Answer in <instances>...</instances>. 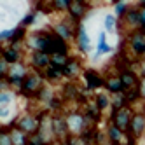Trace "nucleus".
I'll return each instance as SVG.
<instances>
[{
	"label": "nucleus",
	"mask_w": 145,
	"mask_h": 145,
	"mask_svg": "<svg viewBox=\"0 0 145 145\" xmlns=\"http://www.w3.org/2000/svg\"><path fill=\"white\" fill-rule=\"evenodd\" d=\"M9 116V110L7 108H0V119H5Z\"/></svg>",
	"instance_id": "obj_34"
},
{
	"label": "nucleus",
	"mask_w": 145,
	"mask_h": 145,
	"mask_svg": "<svg viewBox=\"0 0 145 145\" xmlns=\"http://www.w3.org/2000/svg\"><path fill=\"white\" fill-rule=\"evenodd\" d=\"M79 70H80V65H79V61H75V59H68L67 65L61 67V72H63L65 77H74V75H77Z\"/></svg>",
	"instance_id": "obj_14"
},
{
	"label": "nucleus",
	"mask_w": 145,
	"mask_h": 145,
	"mask_svg": "<svg viewBox=\"0 0 145 145\" xmlns=\"http://www.w3.org/2000/svg\"><path fill=\"white\" fill-rule=\"evenodd\" d=\"M96 105H98V108H100V110H105L107 107H110V105H112V101H110V98H108L107 95L100 93V95H96Z\"/></svg>",
	"instance_id": "obj_23"
},
{
	"label": "nucleus",
	"mask_w": 145,
	"mask_h": 145,
	"mask_svg": "<svg viewBox=\"0 0 145 145\" xmlns=\"http://www.w3.org/2000/svg\"><path fill=\"white\" fill-rule=\"evenodd\" d=\"M67 129H68L67 119H61V117L53 119V133H54V135H58V137H65V135H67Z\"/></svg>",
	"instance_id": "obj_15"
},
{
	"label": "nucleus",
	"mask_w": 145,
	"mask_h": 145,
	"mask_svg": "<svg viewBox=\"0 0 145 145\" xmlns=\"http://www.w3.org/2000/svg\"><path fill=\"white\" fill-rule=\"evenodd\" d=\"M21 88L25 93H39L40 91V77L39 75H26Z\"/></svg>",
	"instance_id": "obj_8"
},
{
	"label": "nucleus",
	"mask_w": 145,
	"mask_h": 145,
	"mask_svg": "<svg viewBox=\"0 0 145 145\" xmlns=\"http://www.w3.org/2000/svg\"><path fill=\"white\" fill-rule=\"evenodd\" d=\"M131 112L128 107H122V108H117V110H114V126H117L119 129H128L129 128V124H131Z\"/></svg>",
	"instance_id": "obj_2"
},
{
	"label": "nucleus",
	"mask_w": 145,
	"mask_h": 145,
	"mask_svg": "<svg viewBox=\"0 0 145 145\" xmlns=\"http://www.w3.org/2000/svg\"><path fill=\"white\" fill-rule=\"evenodd\" d=\"M67 122H68V128H72L74 131H80L82 126H84V117L79 116V114H70L67 117Z\"/></svg>",
	"instance_id": "obj_16"
},
{
	"label": "nucleus",
	"mask_w": 145,
	"mask_h": 145,
	"mask_svg": "<svg viewBox=\"0 0 145 145\" xmlns=\"http://www.w3.org/2000/svg\"><path fill=\"white\" fill-rule=\"evenodd\" d=\"M74 2H82V4H86V0H74Z\"/></svg>",
	"instance_id": "obj_37"
},
{
	"label": "nucleus",
	"mask_w": 145,
	"mask_h": 145,
	"mask_svg": "<svg viewBox=\"0 0 145 145\" xmlns=\"http://www.w3.org/2000/svg\"><path fill=\"white\" fill-rule=\"evenodd\" d=\"M140 72H142V77H145V59L140 63Z\"/></svg>",
	"instance_id": "obj_35"
},
{
	"label": "nucleus",
	"mask_w": 145,
	"mask_h": 145,
	"mask_svg": "<svg viewBox=\"0 0 145 145\" xmlns=\"http://www.w3.org/2000/svg\"><path fill=\"white\" fill-rule=\"evenodd\" d=\"M128 9H129V5L128 4H124V2H117L116 4V7H114V11H116V16L117 18H124V14L128 12Z\"/></svg>",
	"instance_id": "obj_25"
},
{
	"label": "nucleus",
	"mask_w": 145,
	"mask_h": 145,
	"mask_svg": "<svg viewBox=\"0 0 145 145\" xmlns=\"http://www.w3.org/2000/svg\"><path fill=\"white\" fill-rule=\"evenodd\" d=\"M79 47L84 51V53H88L89 51V37L86 33V28L84 26H79Z\"/></svg>",
	"instance_id": "obj_17"
},
{
	"label": "nucleus",
	"mask_w": 145,
	"mask_h": 145,
	"mask_svg": "<svg viewBox=\"0 0 145 145\" xmlns=\"http://www.w3.org/2000/svg\"><path fill=\"white\" fill-rule=\"evenodd\" d=\"M112 2H114V4H117V2H122V0H112Z\"/></svg>",
	"instance_id": "obj_38"
},
{
	"label": "nucleus",
	"mask_w": 145,
	"mask_h": 145,
	"mask_svg": "<svg viewBox=\"0 0 145 145\" xmlns=\"http://www.w3.org/2000/svg\"><path fill=\"white\" fill-rule=\"evenodd\" d=\"M129 129L135 137H140L145 129V116L143 114H133L131 117V124H129Z\"/></svg>",
	"instance_id": "obj_6"
},
{
	"label": "nucleus",
	"mask_w": 145,
	"mask_h": 145,
	"mask_svg": "<svg viewBox=\"0 0 145 145\" xmlns=\"http://www.w3.org/2000/svg\"><path fill=\"white\" fill-rule=\"evenodd\" d=\"M86 11H88V7H86V4H82V2H72L70 7H68V12H70V16L74 19H80L82 16L86 14Z\"/></svg>",
	"instance_id": "obj_13"
},
{
	"label": "nucleus",
	"mask_w": 145,
	"mask_h": 145,
	"mask_svg": "<svg viewBox=\"0 0 145 145\" xmlns=\"http://www.w3.org/2000/svg\"><path fill=\"white\" fill-rule=\"evenodd\" d=\"M112 51V47L105 42V33H100V40H98V51H96V56H100V54H107V53H110Z\"/></svg>",
	"instance_id": "obj_20"
},
{
	"label": "nucleus",
	"mask_w": 145,
	"mask_h": 145,
	"mask_svg": "<svg viewBox=\"0 0 145 145\" xmlns=\"http://www.w3.org/2000/svg\"><path fill=\"white\" fill-rule=\"evenodd\" d=\"M138 88H140V95H142V98H145V77H142Z\"/></svg>",
	"instance_id": "obj_33"
},
{
	"label": "nucleus",
	"mask_w": 145,
	"mask_h": 145,
	"mask_svg": "<svg viewBox=\"0 0 145 145\" xmlns=\"http://www.w3.org/2000/svg\"><path fill=\"white\" fill-rule=\"evenodd\" d=\"M126 96H124V93H117V95H114V100H112V107L114 110H117V108H122V107H126Z\"/></svg>",
	"instance_id": "obj_22"
},
{
	"label": "nucleus",
	"mask_w": 145,
	"mask_h": 145,
	"mask_svg": "<svg viewBox=\"0 0 145 145\" xmlns=\"http://www.w3.org/2000/svg\"><path fill=\"white\" fill-rule=\"evenodd\" d=\"M72 2H74V0H53V5L58 9V11H68Z\"/></svg>",
	"instance_id": "obj_26"
},
{
	"label": "nucleus",
	"mask_w": 145,
	"mask_h": 145,
	"mask_svg": "<svg viewBox=\"0 0 145 145\" xmlns=\"http://www.w3.org/2000/svg\"><path fill=\"white\" fill-rule=\"evenodd\" d=\"M84 79H86L88 89H98L101 86H105V80H103L101 75L98 74V72H95V70H86Z\"/></svg>",
	"instance_id": "obj_5"
},
{
	"label": "nucleus",
	"mask_w": 145,
	"mask_h": 145,
	"mask_svg": "<svg viewBox=\"0 0 145 145\" xmlns=\"http://www.w3.org/2000/svg\"><path fill=\"white\" fill-rule=\"evenodd\" d=\"M0 145H14L11 133H5V131L0 133Z\"/></svg>",
	"instance_id": "obj_27"
},
{
	"label": "nucleus",
	"mask_w": 145,
	"mask_h": 145,
	"mask_svg": "<svg viewBox=\"0 0 145 145\" xmlns=\"http://www.w3.org/2000/svg\"><path fill=\"white\" fill-rule=\"evenodd\" d=\"M116 18H117V16H114V14H107V16H105V21H103V25H105V30H107L108 33H112L114 30H116V23H117Z\"/></svg>",
	"instance_id": "obj_24"
},
{
	"label": "nucleus",
	"mask_w": 145,
	"mask_h": 145,
	"mask_svg": "<svg viewBox=\"0 0 145 145\" xmlns=\"http://www.w3.org/2000/svg\"><path fill=\"white\" fill-rule=\"evenodd\" d=\"M54 33L63 40H72L74 39V30H72V26L68 23H65V21H59L54 26Z\"/></svg>",
	"instance_id": "obj_11"
},
{
	"label": "nucleus",
	"mask_w": 145,
	"mask_h": 145,
	"mask_svg": "<svg viewBox=\"0 0 145 145\" xmlns=\"http://www.w3.org/2000/svg\"><path fill=\"white\" fill-rule=\"evenodd\" d=\"M32 61L37 68H47L51 67V54L46 53V51H35Z\"/></svg>",
	"instance_id": "obj_10"
},
{
	"label": "nucleus",
	"mask_w": 145,
	"mask_h": 145,
	"mask_svg": "<svg viewBox=\"0 0 145 145\" xmlns=\"http://www.w3.org/2000/svg\"><path fill=\"white\" fill-rule=\"evenodd\" d=\"M119 77H121V80H122V84H124V88L126 89H131V88H137L140 82H138V77H137V74H135L133 70H122L121 74H119Z\"/></svg>",
	"instance_id": "obj_7"
},
{
	"label": "nucleus",
	"mask_w": 145,
	"mask_h": 145,
	"mask_svg": "<svg viewBox=\"0 0 145 145\" xmlns=\"http://www.w3.org/2000/svg\"><path fill=\"white\" fill-rule=\"evenodd\" d=\"M53 145H59V143H53Z\"/></svg>",
	"instance_id": "obj_39"
},
{
	"label": "nucleus",
	"mask_w": 145,
	"mask_h": 145,
	"mask_svg": "<svg viewBox=\"0 0 145 145\" xmlns=\"http://www.w3.org/2000/svg\"><path fill=\"white\" fill-rule=\"evenodd\" d=\"M138 7H145V0H138Z\"/></svg>",
	"instance_id": "obj_36"
},
{
	"label": "nucleus",
	"mask_w": 145,
	"mask_h": 145,
	"mask_svg": "<svg viewBox=\"0 0 145 145\" xmlns=\"http://www.w3.org/2000/svg\"><path fill=\"white\" fill-rule=\"evenodd\" d=\"M12 35H14V30H5V32L0 33V40H2V39H11Z\"/></svg>",
	"instance_id": "obj_32"
},
{
	"label": "nucleus",
	"mask_w": 145,
	"mask_h": 145,
	"mask_svg": "<svg viewBox=\"0 0 145 145\" xmlns=\"http://www.w3.org/2000/svg\"><path fill=\"white\" fill-rule=\"evenodd\" d=\"M7 67H9V63L5 59H0V75H4L5 72H7Z\"/></svg>",
	"instance_id": "obj_31"
},
{
	"label": "nucleus",
	"mask_w": 145,
	"mask_h": 145,
	"mask_svg": "<svg viewBox=\"0 0 145 145\" xmlns=\"http://www.w3.org/2000/svg\"><path fill=\"white\" fill-rule=\"evenodd\" d=\"M28 46L32 47L33 51H46V53H47V49H49V35H44V33L30 35Z\"/></svg>",
	"instance_id": "obj_4"
},
{
	"label": "nucleus",
	"mask_w": 145,
	"mask_h": 145,
	"mask_svg": "<svg viewBox=\"0 0 145 145\" xmlns=\"http://www.w3.org/2000/svg\"><path fill=\"white\" fill-rule=\"evenodd\" d=\"M4 59L7 61L9 65L18 63V61H19V51H18L16 47H9L5 53H4Z\"/></svg>",
	"instance_id": "obj_19"
},
{
	"label": "nucleus",
	"mask_w": 145,
	"mask_h": 145,
	"mask_svg": "<svg viewBox=\"0 0 145 145\" xmlns=\"http://www.w3.org/2000/svg\"><path fill=\"white\" fill-rule=\"evenodd\" d=\"M108 138L114 142V143H122V140H124V135H122V129H119L117 126H114V124H112V126L108 128Z\"/></svg>",
	"instance_id": "obj_18"
},
{
	"label": "nucleus",
	"mask_w": 145,
	"mask_h": 145,
	"mask_svg": "<svg viewBox=\"0 0 145 145\" xmlns=\"http://www.w3.org/2000/svg\"><path fill=\"white\" fill-rule=\"evenodd\" d=\"M9 101H12V93L0 91V103H9Z\"/></svg>",
	"instance_id": "obj_28"
},
{
	"label": "nucleus",
	"mask_w": 145,
	"mask_h": 145,
	"mask_svg": "<svg viewBox=\"0 0 145 145\" xmlns=\"http://www.w3.org/2000/svg\"><path fill=\"white\" fill-rule=\"evenodd\" d=\"M11 137H12V142H14V145H26V137H25V131H21V129H14L12 133H11Z\"/></svg>",
	"instance_id": "obj_21"
},
{
	"label": "nucleus",
	"mask_w": 145,
	"mask_h": 145,
	"mask_svg": "<svg viewBox=\"0 0 145 145\" xmlns=\"http://www.w3.org/2000/svg\"><path fill=\"white\" fill-rule=\"evenodd\" d=\"M30 145H44V138L40 135H37V137L30 138Z\"/></svg>",
	"instance_id": "obj_29"
},
{
	"label": "nucleus",
	"mask_w": 145,
	"mask_h": 145,
	"mask_svg": "<svg viewBox=\"0 0 145 145\" xmlns=\"http://www.w3.org/2000/svg\"><path fill=\"white\" fill-rule=\"evenodd\" d=\"M39 126H40L39 121H37L35 117H32V116H25V117H21V119L18 121V128L21 129V131H25V133L35 131Z\"/></svg>",
	"instance_id": "obj_9"
},
{
	"label": "nucleus",
	"mask_w": 145,
	"mask_h": 145,
	"mask_svg": "<svg viewBox=\"0 0 145 145\" xmlns=\"http://www.w3.org/2000/svg\"><path fill=\"white\" fill-rule=\"evenodd\" d=\"M140 14H142L140 7H129L128 12L124 14V18H122V23L137 32V30H140Z\"/></svg>",
	"instance_id": "obj_3"
},
{
	"label": "nucleus",
	"mask_w": 145,
	"mask_h": 145,
	"mask_svg": "<svg viewBox=\"0 0 145 145\" xmlns=\"http://www.w3.org/2000/svg\"><path fill=\"white\" fill-rule=\"evenodd\" d=\"M105 88L108 89V93H112V95H117V93H124L126 91V88H124L121 77H110L107 82H105Z\"/></svg>",
	"instance_id": "obj_12"
},
{
	"label": "nucleus",
	"mask_w": 145,
	"mask_h": 145,
	"mask_svg": "<svg viewBox=\"0 0 145 145\" xmlns=\"http://www.w3.org/2000/svg\"><path fill=\"white\" fill-rule=\"evenodd\" d=\"M142 9V14H140V30L145 33V7H140Z\"/></svg>",
	"instance_id": "obj_30"
},
{
	"label": "nucleus",
	"mask_w": 145,
	"mask_h": 145,
	"mask_svg": "<svg viewBox=\"0 0 145 145\" xmlns=\"http://www.w3.org/2000/svg\"><path fill=\"white\" fill-rule=\"evenodd\" d=\"M128 46L137 58H145V33L142 30H137L128 37Z\"/></svg>",
	"instance_id": "obj_1"
}]
</instances>
